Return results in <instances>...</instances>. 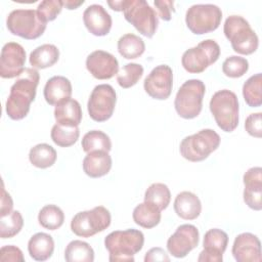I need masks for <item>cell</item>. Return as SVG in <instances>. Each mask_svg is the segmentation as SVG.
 Masks as SVG:
<instances>
[{
    "mask_svg": "<svg viewBox=\"0 0 262 262\" xmlns=\"http://www.w3.org/2000/svg\"><path fill=\"white\" fill-rule=\"evenodd\" d=\"M107 5L115 11H123V7H124V0H120V1H107Z\"/></svg>",
    "mask_w": 262,
    "mask_h": 262,
    "instance_id": "cell-46",
    "label": "cell"
},
{
    "mask_svg": "<svg viewBox=\"0 0 262 262\" xmlns=\"http://www.w3.org/2000/svg\"><path fill=\"white\" fill-rule=\"evenodd\" d=\"M112 221L110 211L103 206L77 213L71 221L72 231L81 237H90L105 230Z\"/></svg>",
    "mask_w": 262,
    "mask_h": 262,
    "instance_id": "cell-9",
    "label": "cell"
},
{
    "mask_svg": "<svg viewBox=\"0 0 262 262\" xmlns=\"http://www.w3.org/2000/svg\"><path fill=\"white\" fill-rule=\"evenodd\" d=\"M144 201L156 205L161 211L165 210L171 201L169 187L164 183H152L144 192Z\"/></svg>",
    "mask_w": 262,
    "mask_h": 262,
    "instance_id": "cell-35",
    "label": "cell"
},
{
    "mask_svg": "<svg viewBox=\"0 0 262 262\" xmlns=\"http://www.w3.org/2000/svg\"><path fill=\"white\" fill-rule=\"evenodd\" d=\"M246 131L253 137L261 138L262 137V114L254 113L247 117L245 121Z\"/></svg>",
    "mask_w": 262,
    "mask_h": 262,
    "instance_id": "cell-40",
    "label": "cell"
},
{
    "mask_svg": "<svg viewBox=\"0 0 262 262\" xmlns=\"http://www.w3.org/2000/svg\"><path fill=\"white\" fill-rule=\"evenodd\" d=\"M117 94L110 84L95 86L89 96L87 110L90 118L95 122H105L114 114Z\"/></svg>",
    "mask_w": 262,
    "mask_h": 262,
    "instance_id": "cell-12",
    "label": "cell"
},
{
    "mask_svg": "<svg viewBox=\"0 0 262 262\" xmlns=\"http://www.w3.org/2000/svg\"><path fill=\"white\" fill-rule=\"evenodd\" d=\"M118 51L126 59H134L143 54L145 50L144 41L137 35L127 33L118 40Z\"/></svg>",
    "mask_w": 262,
    "mask_h": 262,
    "instance_id": "cell-28",
    "label": "cell"
},
{
    "mask_svg": "<svg viewBox=\"0 0 262 262\" xmlns=\"http://www.w3.org/2000/svg\"><path fill=\"white\" fill-rule=\"evenodd\" d=\"M83 23L88 32L97 37L107 35L113 25L112 16L99 4H91L84 10Z\"/></svg>",
    "mask_w": 262,
    "mask_h": 262,
    "instance_id": "cell-19",
    "label": "cell"
},
{
    "mask_svg": "<svg viewBox=\"0 0 262 262\" xmlns=\"http://www.w3.org/2000/svg\"><path fill=\"white\" fill-rule=\"evenodd\" d=\"M199 241V229L192 224H182L168 238L167 250L175 258H184L198 247Z\"/></svg>",
    "mask_w": 262,
    "mask_h": 262,
    "instance_id": "cell-14",
    "label": "cell"
},
{
    "mask_svg": "<svg viewBox=\"0 0 262 262\" xmlns=\"http://www.w3.org/2000/svg\"><path fill=\"white\" fill-rule=\"evenodd\" d=\"M86 69L98 80H108L119 72L118 59L110 52L95 50L86 58Z\"/></svg>",
    "mask_w": 262,
    "mask_h": 262,
    "instance_id": "cell-17",
    "label": "cell"
},
{
    "mask_svg": "<svg viewBox=\"0 0 262 262\" xmlns=\"http://www.w3.org/2000/svg\"><path fill=\"white\" fill-rule=\"evenodd\" d=\"M144 245L142 231L134 228L115 230L104 238V247L108 251L111 262H133L134 256Z\"/></svg>",
    "mask_w": 262,
    "mask_h": 262,
    "instance_id": "cell-2",
    "label": "cell"
},
{
    "mask_svg": "<svg viewBox=\"0 0 262 262\" xmlns=\"http://www.w3.org/2000/svg\"><path fill=\"white\" fill-rule=\"evenodd\" d=\"M46 26L47 23L34 9H14L6 18L8 31L12 35L27 40H34L42 36Z\"/></svg>",
    "mask_w": 262,
    "mask_h": 262,
    "instance_id": "cell-7",
    "label": "cell"
},
{
    "mask_svg": "<svg viewBox=\"0 0 262 262\" xmlns=\"http://www.w3.org/2000/svg\"><path fill=\"white\" fill-rule=\"evenodd\" d=\"M64 259L68 262H92L94 261V251L88 243L75 239L68 244L64 250Z\"/></svg>",
    "mask_w": 262,
    "mask_h": 262,
    "instance_id": "cell-30",
    "label": "cell"
},
{
    "mask_svg": "<svg viewBox=\"0 0 262 262\" xmlns=\"http://www.w3.org/2000/svg\"><path fill=\"white\" fill-rule=\"evenodd\" d=\"M59 58V50L53 44H42L36 47L29 57L30 64L33 69L42 70L50 68L57 62Z\"/></svg>",
    "mask_w": 262,
    "mask_h": 262,
    "instance_id": "cell-26",
    "label": "cell"
},
{
    "mask_svg": "<svg viewBox=\"0 0 262 262\" xmlns=\"http://www.w3.org/2000/svg\"><path fill=\"white\" fill-rule=\"evenodd\" d=\"M219 56V44L212 39H207L200 42L196 46L184 51L181 57V64L186 72L190 74H200L209 66L215 63Z\"/></svg>",
    "mask_w": 262,
    "mask_h": 262,
    "instance_id": "cell-10",
    "label": "cell"
},
{
    "mask_svg": "<svg viewBox=\"0 0 262 262\" xmlns=\"http://www.w3.org/2000/svg\"><path fill=\"white\" fill-rule=\"evenodd\" d=\"M39 224L49 230L58 229L64 221V214L62 210L53 204L44 206L38 214Z\"/></svg>",
    "mask_w": 262,
    "mask_h": 262,
    "instance_id": "cell-34",
    "label": "cell"
},
{
    "mask_svg": "<svg viewBox=\"0 0 262 262\" xmlns=\"http://www.w3.org/2000/svg\"><path fill=\"white\" fill-rule=\"evenodd\" d=\"M13 208V201L10 194L6 191L4 184L2 183V195H1V206H0V215L5 216L9 214Z\"/></svg>",
    "mask_w": 262,
    "mask_h": 262,
    "instance_id": "cell-44",
    "label": "cell"
},
{
    "mask_svg": "<svg viewBox=\"0 0 262 262\" xmlns=\"http://www.w3.org/2000/svg\"><path fill=\"white\" fill-rule=\"evenodd\" d=\"M112 157L108 151L94 150L88 152L83 160V171L91 178H99L106 175L112 168Z\"/></svg>",
    "mask_w": 262,
    "mask_h": 262,
    "instance_id": "cell-22",
    "label": "cell"
},
{
    "mask_svg": "<svg viewBox=\"0 0 262 262\" xmlns=\"http://www.w3.org/2000/svg\"><path fill=\"white\" fill-rule=\"evenodd\" d=\"M210 111L218 125L224 132H232L238 125L239 105L234 92L228 89H222L211 97Z\"/></svg>",
    "mask_w": 262,
    "mask_h": 262,
    "instance_id": "cell-4",
    "label": "cell"
},
{
    "mask_svg": "<svg viewBox=\"0 0 262 262\" xmlns=\"http://www.w3.org/2000/svg\"><path fill=\"white\" fill-rule=\"evenodd\" d=\"M244 202L246 205L255 210L262 209V169L261 167L250 168L243 176Z\"/></svg>",
    "mask_w": 262,
    "mask_h": 262,
    "instance_id": "cell-20",
    "label": "cell"
},
{
    "mask_svg": "<svg viewBox=\"0 0 262 262\" xmlns=\"http://www.w3.org/2000/svg\"><path fill=\"white\" fill-rule=\"evenodd\" d=\"M205 92L206 86L202 80L190 79L185 81L178 89L174 99L176 113L186 120L196 118L202 112Z\"/></svg>",
    "mask_w": 262,
    "mask_h": 262,
    "instance_id": "cell-6",
    "label": "cell"
},
{
    "mask_svg": "<svg viewBox=\"0 0 262 262\" xmlns=\"http://www.w3.org/2000/svg\"><path fill=\"white\" fill-rule=\"evenodd\" d=\"M223 32L232 49L243 55L254 53L259 46V39L249 21L241 15H230L225 19Z\"/></svg>",
    "mask_w": 262,
    "mask_h": 262,
    "instance_id": "cell-3",
    "label": "cell"
},
{
    "mask_svg": "<svg viewBox=\"0 0 262 262\" xmlns=\"http://www.w3.org/2000/svg\"><path fill=\"white\" fill-rule=\"evenodd\" d=\"M54 251V241L52 236L45 232L35 233L28 242V252L36 261L48 260Z\"/></svg>",
    "mask_w": 262,
    "mask_h": 262,
    "instance_id": "cell-24",
    "label": "cell"
},
{
    "mask_svg": "<svg viewBox=\"0 0 262 262\" xmlns=\"http://www.w3.org/2000/svg\"><path fill=\"white\" fill-rule=\"evenodd\" d=\"M174 211L184 220H194L202 212V203L196 194L191 191H181L174 200Z\"/></svg>",
    "mask_w": 262,
    "mask_h": 262,
    "instance_id": "cell-23",
    "label": "cell"
},
{
    "mask_svg": "<svg viewBox=\"0 0 262 262\" xmlns=\"http://www.w3.org/2000/svg\"><path fill=\"white\" fill-rule=\"evenodd\" d=\"M123 14L141 35L151 38L158 29L159 19L156 10L144 0H124Z\"/></svg>",
    "mask_w": 262,
    "mask_h": 262,
    "instance_id": "cell-8",
    "label": "cell"
},
{
    "mask_svg": "<svg viewBox=\"0 0 262 262\" xmlns=\"http://www.w3.org/2000/svg\"><path fill=\"white\" fill-rule=\"evenodd\" d=\"M231 253L237 262H260L262 259L260 239L251 232H243L234 238Z\"/></svg>",
    "mask_w": 262,
    "mask_h": 262,
    "instance_id": "cell-18",
    "label": "cell"
},
{
    "mask_svg": "<svg viewBox=\"0 0 262 262\" xmlns=\"http://www.w3.org/2000/svg\"><path fill=\"white\" fill-rule=\"evenodd\" d=\"M143 75V67L139 63L129 62L126 63L120 72L117 74V82L118 84L124 88H130L137 84L140 78Z\"/></svg>",
    "mask_w": 262,
    "mask_h": 262,
    "instance_id": "cell-37",
    "label": "cell"
},
{
    "mask_svg": "<svg viewBox=\"0 0 262 262\" xmlns=\"http://www.w3.org/2000/svg\"><path fill=\"white\" fill-rule=\"evenodd\" d=\"M73 87L71 81L63 76H53L47 80L43 94L46 102L50 105H56L63 100L71 98Z\"/></svg>",
    "mask_w": 262,
    "mask_h": 262,
    "instance_id": "cell-21",
    "label": "cell"
},
{
    "mask_svg": "<svg viewBox=\"0 0 262 262\" xmlns=\"http://www.w3.org/2000/svg\"><path fill=\"white\" fill-rule=\"evenodd\" d=\"M145 262H155V261H170V258L166 251L160 247L151 248L148 250L144 256Z\"/></svg>",
    "mask_w": 262,
    "mask_h": 262,
    "instance_id": "cell-43",
    "label": "cell"
},
{
    "mask_svg": "<svg viewBox=\"0 0 262 262\" xmlns=\"http://www.w3.org/2000/svg\"><path fill=\"white\" fill-rule=\"evenodd\" d=\"M26 51L16 42H8L1 49L0 76L3 79H12L20 76L25 71Z\"/></svg>",
    "mask_w": 262,
    "mask_h": 262,
    "instance_id": "cell-15",
    "label": "cell"
},
{
    "mask_svg": "<svg viewBox=\"0 0 262 262\" xmlns=\"http://www.w3.org/2000/svg\"><path fill=\"white\" fill-rule=\"evenodd\" d=\"M222 11L215 4H194L185 14V23L189 31L203 35L217 30L221 24Z\"/></svg>",
    "mask_w": 262,
    "mask_h": 262,
    "instance_id": "cell-11",
    "label": "cell"
},
{
    "mask_svg": "<svg viewBox=\"0 0 262 262\" xmlns=\"http://www.w3.org/2000/svg\"><path fill=\"white\" fill-rule=\"evenodd\" d=\"M57 158L56 150L47 143H39L33 146L29 152L31 164L40 169L51 167Z\"/></svg>",
    "mask_w": 262,
    "mask_h": 262,
    "instance_id": "cell-29",
    "label": "cell"
},
{
    "mask_svg": "<svg viewBox=\"0 0 262 262\" xmlns=\"http://www.w3.org/2000/svg\"><path fill=\"white\" fill-rule=\"evenodd\" d=\"M24 226V219L19 211H11L0 219V237L11 238L15 236Z\"/></svg>",
    "mask_w": 262,
    "mask_h": 262,
    "instance_id": "cell-36",
    "label": "cell"
},
{
    "mask_svg": "<svg viewBox=\"0 0 262 262\" xmlns=\"http://www.w3.org/2000/svg\"><path fill=\"white\" fill-rule=\"evenodd\" d=\"M161 210L149 202H143L137 205L132 213L134 222L146 229L156 227L161 221Z\"/></svg>",
    "mask_w": 262,
    "mask_h": 262,
    "instance_id": "cell-27",
    "label": "cell"
},
{
    "mask_svg": "<svg viewBox=\"0 0 262 262\" xmlns=\"http://www.w3.org/2000/svg\"><path fill=\"white\" fill-rule=\"evenodd\" d=\"M63 7V3L61 0H44L39 3L37 7V12L40 17L45 21L54 20L57 15L61 12Z\"/></svg>",
    "mask_w": 262,
    "mask_h": 262,
    "instance_id": "cell-39",
    "label": "cell"
},
{
    "mask_svg": "<svg viewBox=\"0 0 262 262\" xmlns=\"http://www.w3.org/2000/svg\"><path fill=\"white\" fill-rule=\"evenodd\" d=\"M243 96L246 103L251 107L262 104V75L261 73L251 76L243 85Z\"/></svg>",
    "mask_w": 262,
    "mask_h": 262,
    "instance_id": "cell-32",
    "label": "cell"
},
{
    "mask_svg": "<svg viewBox=\"0 0 262 262\" xmlns=\"http://www.w3.org/2000/svg\"><path fill=\"white\" fill-rule=\"evenodd\" d=\"M249 70V61L242 56L232 55L227 57L222 63V72L226 77L239 78Z\"/></svg>",
    "mask_w": 262,
    "mask_h": 262,
    "instance_id": "cell-38",
    "label": "cell"
},
{
    "mask_svg": "<svg viewBox=\"0 0 262 262\" xmlns=\"http://www.w3.org/2000/svg\"><path fill=\"white\" fill-rule=\"evenodd\" d=\"M228 245V235L219 228L209 229L203 239V251L198 257L199 262H222L223 253Z\"/></svg>",
    "mask_w": 262,
    "mask_h": 262,
    "instance_id": "cell-16",
    "label": "cell"
},
{
    "mask_svg": "<svg viewBox=\"0 0 262 262\" xmlns=\"http://www.w3.org/2000/svg\"><path fill=\"white\" fill-rule=\"evenodd\" d=\"M82 108L80 103L73 98L61 101L55 105L54 118L61 125L79 126L82 121Z\"/></svg>",
    "mask_w": 262,
    "mask_h": 262,
    "instance_id": "cell-25",
    "label": "cell"
},
{
    "mask_svg": "<svg viewBox=\"0 0 262 262\" xmlns=\"http://www.w3.org/2000/svg\"><path fill=\"white\" fill-rule=\"evenodd\" d=\"M82 148L85 152H91L94 150H105L112 149V141L108 135L100 130L88 131L82 138Z\"/></svg>",
    "mask_w": 262,
    "mask_h": 262,
    "instance_id": "cell-33",
    "label": "cell"
},
{
    "mask_svg": "<svg viewBox=\"0 0 262 262\" xmlns=\"http://www.w3.org/2000/svg\"><path fill=\"white\" fill-rule=\"evenodd\" d=\"M154 4L158 9L159 16L163 20L169 21L172 18V12L175 11L173 1H170V0H156L154 2Z\"/></svg>",
    "mask_w": 262,
    "mask_h": 262,
    "instance_id": "cell-42",
    "label": "cell"
},
{
    "mask_svg": "<svg viewBox=\"0 0 262 262\" xmlns=\"http://www.w3.org/2000/svg\"><path fill=\"white\" fill-rule=\"evenodd\" d=\"M221 138L213 129H202L184 137L179 145L180 155L189 162L206 160L220 145Z\"/></svg>",
    "mask_w": 262,
    "mask_h": 262,
    "instance_id": "cell-5",
    "label": "cell"
},
{
    "mask_svg": "<svg viewBox=\"0 0 262 262\" xmlns=\"http://www.w3.org/2000/svg\"><path fill=\"white\" fill-rule=\"evenodd\" d=\"M1 262H24L25 257L21 250L15 246H3L0 249Z\"/></svg>",
    "mask_w": 262,
    "mask_h": 262,
    "instance_id": "cell-41",
    "label": "cell"
},
{
    "mask_svg": "<svg viewBox=\"0 0 262 262\" xmlns=\"http://www.w3.org/2000/svg\"><path fill=\"white\" fill-rule=\"evenodd\" d=\"M62 3H63V6H64L67 9L73 10V9H77L79 6H81V5L84 3V0H80V1L66 0V1H62Z\"/></svg>",
    "mask_w": 262,
    "mask_h": 262,
    "instance_id": "cell-45",
    "label": "cell"
},
{
    "mask_svg": "<svg viewBox=\"0 0 262 262\" xmlns=\"http://www.w3.org/2000/svg\"><path fill=\"white\" fill-rule=\"evenodd\" d=\"M80 136V130L78 126H70V125H61V124H54L51 132L50 137L52 141L60 146V147H69L74 145Z\"/></svg>",
    "mask_w": 262,
    "mask_h": 262,
    "instance_id": "cell-31",
    "label": "cell"
},
{
    "mask_svg": "<svg viewBox=\"0 0 262 262\" xmlns=\"http://www.w3.org/2000/svg\"><path fill=\"white\" fill-rule=\"evenodd\" d=\"M173 72L167 64L157 66L143 82L144 91L154 99L165 100L172 92Z\"/></svg>",
    "mask_w": 262,
    "mask_h": 262,
    "instance_id": "cell-13",
    "label": "cell"
},
{
    "mask_svg": "<svg viewBox=\"0 0 262 262\" xmlns=\"http://www.w3.org/2000/svg\"><path fill=\"white\" fill-rule=\"evenodd\" d=\"M39 81V72L33 68H26L12 84L5 103L6 114L11 120L18 121L27 117L30 105L35 100Z\"/></svg>",
    "mask_w": 262,
    "mask_h": 262,
    "instance_id": "cell-1",
    "label": "cell"
}]
</instances>
